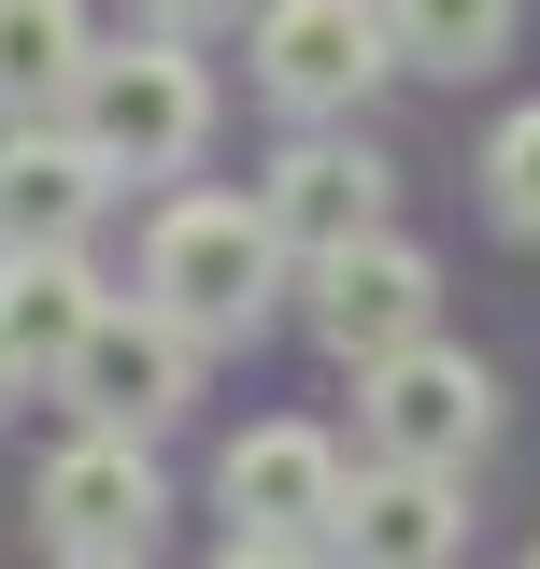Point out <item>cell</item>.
<instances>
[{
  "instance_id": "1",
  "label": "cell",
  "mask_w": 540,
  "mask_h": 569,
  "mask_svg": "<svg viewBox=\"0 0 540 569\" xmlns=\"http://www.w3.org/2000/svg\"><path fill=\"white\" fill-rule=\"evenodd\" d=\"M270 213H242V200H171L157 213V242H142V299L186 328V342H242L270 313Z\"/></svg>"
},
{
  "instance_id": "2",
  "label": "cell",
  "mask_w": 540,
  "mask_h": 569,
  "mask_svg": "<svg viewBox=\"0 0 540 569\" xmlns=\"http://www.w3.org/2000/svg\"><path fill=\"white\" fill-rule=\"evenodd\" d=\"M86 157L100 171H186L200 157V129H213V86H200V58L157 29V43H129V58H86Z\"/></svg>"
},
{
  "instance_id": "3",
  "label": "cell",
  "mask_w": 540,
  "mask_h": 569,
  "mask_svg": "<svg viewBox=\"0 0 540 569\" xmlns=\"http://www.w3.org/2000/svg\"><path fill=\"white\" fill-rule=\"evenodd\" d=\"M356 427H370V456H399V470H470L483 427H498V370L456 356V342H399V356H370Z\"/></svg>"
},
{
  "instance_id": "4",
  "label": "cell",
  "mask_w": 540,
  "mask_h": 569,
  "mask_svg": "<svg viewBox=\"0 0 540 569\" xmlns=\"http://www.w3.org/2000/svg\"><path fill=\"white\" fill-rule=\"evenodd\" d=\"M257 71H270L284 114H341V100H370V71H399V43H384L370 0H270L257 14Z\"/></svg>"
},
{
  "instance_id": "5",
  "label": "cell",
  "mask_w": 540,
  "mask_h": 569,
  "mask_svg": "<svg viewBox=\"0 0 540 569\" xmlns=\"http://www.w3.org/2000/svg\"><path fill=\"white\" fill-rule=\"evenodd\" d=\"M186 356H200V342H186L157 299H142V313H114V299H100V328L71 342L58 385H71L100 427H129V441H142V427H171V413H186Z\"/></svg>"
},
{
  "instance_id": "6",
  "label": "cell",
  "mask_w": 540,
  "mask_h": 569,
  "mask_svg": "<svg viewBox=\"0 0 540 569\" xmlns=\"http://www.w3.org/2000/svg\"><path fill=\"white\" fill-rule=\"evenodd\" d=\"M456 541H470V512H456V470H356L328 512V556L341 569H456Z\"/></svg>"
},
{
  "instance_id": "7",
  "label": "cell",
  "mask_w": 540,
  "mask_h": 569,
  "mask_svg": "<svg viewBox=\"0 0 540 569\" xmlns=\"http://www.w3.org/2000/svg\"><path fill=\"white\" fill-rule=\"evenodd\" d=\"M427 299H441V271L412 257V242H341V257H313V328H328V356H399V342H427Z\"/></svg>"
},
{
  "instance_id": "8",
  "label": "cell",
  "mask_w": 540,
  "mask_h": 569,
  "mask_svg": "<svg viewBox=\"0 0 540 569\" xmlns=\"http://www.w3.org/2000/svg\"><path fill=\"white\" fill-rule=\"evenodd\" d=\"M213 498H228L257 541H313V527L341 512V456L313 441V427H242L228 470H213Z\"/></svg>"
},
{
  "instance_id": "9",
  "label": "cell",
  "mask_w": 540,
  "mask_h": 569,
  "mask_svg": "<svg viewBox=\"0 0 540 569\" xmlns=\"http://www.w3.org/2000/svg\"><path fill=\"white\" fill-rule=\"evenodd\" d=\"M43 527H58V541H129L142 556V527H157V456H142L129 427L58 441V456H43Z\"/></svg>"
},
{
  "instance_id": "10",
  "label": "cell",
  "mask_w": 540,
  "mask_h": 569,
  "mask_svg": "<svg viewBox=\"0 0 540 569\" xmlns=\"http://www.w3.org/2000/svg\"><path fill=\"white\" fill-rule=\"evenodd\" d=\"M270 242H299V257H341V242H370L384 228V157L370 142H299L284 171H270Z\"/></svg>"
},
{
  "instance_id": "11",
  "label": "cell",
  "mask_w": 540,
  "mask_h": 569,
  "mask_svg": "<svg viewBox=\"0 0 540 569\" xmlns=\"http://www.w3.org/2000/svg\"><path fill=\"white\" fill-rule=\"evenodd\" d=\"M86 328H100L86 242H14V257H0V342H14V370H71Z\"/></svg>"
},
{
  "instance_id": "12",
  "label": "cell",
  "mask_w": 540,
  "mask_h": 569,
  "mask_svg": "<svg viewBox=\"0 0 540 569\" xmlns=\"http://www.w3.org/2000/svg\"><path fill=\"white\" fill-rule=\"evenodd\" d=\"M100 186H114V171H100V157H86V129H14L0 142V257H14V242H86V213H100Z\"/></svg>"
},
{
  "instance_id": "13",
  "label": "cell",
  "mask_w": 540,
  "mask_h": 569,
  "mask_svg": "<svg viewBox=\"0 0 540 569\" xmlns=\"http://www.w3.org/2000/svg\"><path fill=\"white\" fill-rule=\"evenodd\" d=\"M86 86V14L71 0H0V114H43Z\"/></svg>"
},
{
  "instance_id": "14",
  "label": "cell",
  "mask_w": 540,
  "mask_h": 569,
  "mask_svg": "<svg viewBox=\"0 0 540 569\" xmlns=\"http://www.w3.org/2000/svg\"><path fill=\"white\" fill-rule=\"evenodd\" d=\"M384 43L399 71H483L512 43V0H384Z\"/></svg>"
},
{
  "instance_id": "15",
  "label": "cell",
  "mask_w": 540,
  "mask_h": 569,
  "mask_svg": "<svg viewBox=\"0 0 540 569\" xmlns=\"http://www.w3.org/2000/svg\"><path fill=\"white\" fill-rule=\"evenodd\" d=\"M483 200H498V228H527V242H540V100L483 142Z\"/></svg>"
},
{
  "instance_id": "16",
  "label": "cell",
  "mask_w": 540,
  "mask_h": 569,
  "mask_svg": "<svg viewBox=\"0 0 540 569\" xmlns=\"http://www.w3.org/2000/svg\"><path fill=\"white\" fill-rule=\"evenodd\" d=\"M213 569H313V541H257V527H242V541H228Z\"/></svg>"
},
{
  "instance_id": "17",
  "label": "cell",
  "mask_w": 540,
  "mask_h": 569,
  "mask_svg": "<svg viewBox=\"0 0 540 569\" xmlns=\"http://www.w3.org/2000/svg\"><path fill=\"white\" fill-rule=\"evenodd\" d=\"M213 14H228V0H142V29H171V43H186V29H213Z\"/></svg>"
},
{
  "instance_id": "18",
  "label": "cell",
  "mask_w": 540,
  "mask_h": 569,
  "mask_svg": "<svg viewBox=\"0 0 540 569\" xmlns=\"http://www.w3.org/2000/svg\"><path fill=\"white\" fill-rule=\"evenodd\" d=\"M58 569H142V556H129V541H71Z\"/></svg>"
},
{
  "instance_id": "19",
  "label": "cell",
  "mask_w": 540,
  "mask_h": 569,
  "mask_svg": "<svg viewBox=\"0 0 540 569\" xmlns=\"http://www.w3.org/2000/svg\"><path fill=\"white\" fill-rule=\"evenodd\" d=\"M14 385H29V370H14V342H0V413H14Z\"/></svg>"
},
{
  "instance_id": "20",
  "label": "cell",
  "mask_w": 540,
  "mask_h": 569,
  "mask_svg": "<svg viewBox=\"0 0 540 569\" xmlns=\"http://www.w3.org/2000/svg\"><path fill=\"white\" fill-rule=\"evenodd\" d=\"M527 569H540V556H527Z\"/></svg>"
}]
</instances>
